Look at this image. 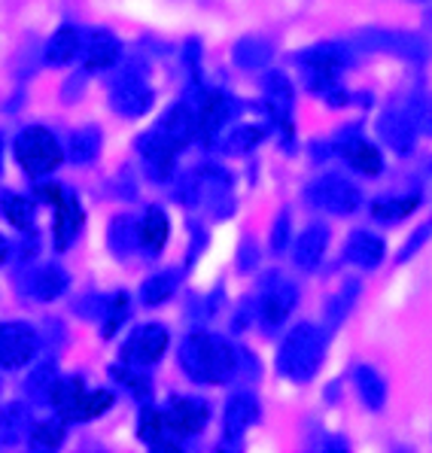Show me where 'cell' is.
Segmentation results:
<instances>
[{
    "instance_id": "1",
    "label": "cell",
    "mask_w": 432,
    "mask_h": 453,
    "mask_svg": "<svg viewBox=\"0 0 432 453\" xmlns=\"http://www.w3.org/2000/svg\"><path fill=\"white\" fill-rule=\"evenodd\" d=\"M180 365L195 383H226L238 372V353L213 334H189L180 347Z\"/></svg>"
},
{
    "instance_id": "2",
    "label": "cell",
    "mask_w": 432,
    "mask_h": 453,
    "mask_svg": "<svg viewBox=\"0 0 432 453\" xmlns=\"http://www.w3.org/2000/svg\"><path fill=\"white\" fill-rule=\"evenodd\" d=\"M323 357H326L323 329H317V326H311V323H302L287 334V341H283L281 350H277V372L296 383H305L320 372Z\"/></svg>"
},
{
    "instance_id": "3",
    "label": "cell",
    "mask_w": 432,
    "mask_h": 453,
    "mask_svg": "<svg viewBox=\"0 0 432 453\" xmlns=\"http://www.w3.org/2000/svg\"><path fill=\"white\" fill-rule=\"evenodd\" d=\"M16 158L27 171V177L40 180L61 165L65 152H61V143L55 141L52 131L40 128V125H31V128H25L22 134L16 137Z\"/></svg>"
},
{
    "instance_id": "4",
    "label": "cell",
    "mask_w": 432,
    "mask_h": 453,
    "mask_svg": "<svg viewBox=\"0 0 432 453\" xmlns=\"http://www.w3.org/2000/svg\"><path fill=\"white\" fill-rule=\"evenodd\" d=\"M168 341L171 334L165 326L158 323H146L141 329L131 332V338L125 341L122 347V362L125 365H152V362H158L165 357V350H168Z\"/></svg>"
},
{
    "instance_id": "5",
    "label": "cell",
    "mask_w": 432,
    "mask_h": 453,
    "mask_svg": "<svg viewBox=\"0 0 432 453\" xmlns=\"http://www.w3.org/2000/svg\"><path fill=\"white\" fill-rule=\"evenodd\" d=\"M311 201L317 207H323V211L336 213V216H347V213H357L359 211L362 195H359L357 186L351 183V180L329 173V177H323L320 183H313Z\"/></svg>"
},
{
    "instance_id": "6",
    "label": "cell",
    "mask_w": 432,
    "mask_h": 453,
    "mask_svg": "<svg viewBox=\"0 0 432 453\" xmlns=\"http://www.w3.org/2000/svg\"><path fill=\"white\" fill-rule=\"evenodd\" d=\"M37 353V332L27 323L0 326V368H22Z\"/></svg>"
},
{
    "instance_id": "7",
    "label": "cell",
    "mask_w": 432,
    "mask_h": 453,
    "mask_svg": "<svg viewBox=\"0 0 432 453\" xmlns=\"http://www.w3.org/2000/svg\"><path fill=\"white\" fill-rule=\"evenodd\" d=\"M165 426H171L177 435H198L211 420V405L195 395H177L171 399L168 411H165Z\"/></svg>"
},
{
    "instance_id": "8",
    "label": "cell",
    "mask_w": 432,
    "mask_h": 453,
    "mask_svg": "<svg viewBox=\"0 0 432 453\" xmlns=\"http://www.w3.org/2000/svg\"><path fill=\"white\" fill-rule=\"evenodd\" d=\"M152 101H156L152 88L146 86L141 76H125V80H120V86L113 88V95H110V107H113L116 113L128 116V119L150 113Z\"/></svg>"
},
{
    "instance_id": "9",
    "label": "cell",
    "mask_w": 432,
    "mask_h": 453,
    "mask_svg": "<svg viewBox=\"0 0 432 453\" xmlns=\"http://www.w3.org/2000/svg\"><path fill=\"white\" fill-rule=\"evenodd\" d=\"M52 204H55V247L67 250L76 241V234H80L86 213H82L76 195L67 189H61V195L52 201Z\"/></svg>"
},
{
    "instance_id": "10",
    "label": "cell",
    "mask_w": 432,
    "mask_h": 453,
    "mask_svg": "<svg viewBox=\"0 0 432 453\" xmlns=\"http://www.w3.org/2000/svg\"><path fill=\"white\" fill-rule=\"evenodd\" d=\"M296 302H298V292L287 280L265 289L262 304H259V319H262L265 329H281L292 313V308H296Z\"/></svg>"
},
{
    "instance_id": "11",
    "label": "cell",
    "mask_w": 432,
    "mask_h": 453,
    "mask_svg": "<svg viewBox=\"0 0 432 453\" xmlns=\"http://www.w3.org/2000/svg\"><path fill=\"white\" fill-rule=\"evenodd\" d=\"M141 156L150 162V171H152V177L156 180H165V177H171V171H174V158H177V152H180V146L171 141V137H165L162 131H150V134H143L141 137Z\"/></svg>"
},
{
    "instance_id": "12",
    "label": "cell",
    "mask_w": 432,
    "mask_h": 453,
    "mask_svg": "<svg viewBox=\"0 0 432 453\" xmlns=\"http://www.w3.org/2000/svg\"><path fill=\"white\" fill-rule=\"evenodd\" d=\"M259 402L250 393H235L226 405V441L238 444L253 423H259Z\"/></svg>"
},
{
    "instance_id": "13",
    "label": "cell",
    "mask_w": 432,
    "mask_h": 453,
    "mask_svg": "<svg viewBox=\"0 0 432 453\" xmlns=\"http://www.w3.org/2000/svg\"><path fill=\"white\" fill-rule=\"evenodd\" d=\"M292 104H296V97H292V86H289L287 76L268 73V80H265V110H268L271 119L287 131H289Z\"/></svg>"
},
{
    "instance_id": "14",
    "label": "cell",
    "mask_w": 432,
    "mask_h": 453,
    "mask_svg": "<svg viewBox=\"0 0 432 453\" xmlns=\"http://www.w3.org/2000/svg\"><path fill=\"white\" fill-rule=\"evenodd\" d=\"M378 131H381V137H384V143L393 146L399 156H405V152L414 150L417 128H414V119H411V113H402V110H390V113L381 116Z\"/></svg>"
},
{
    "instance_id": "15",
    "label": "cell",
    "mask_w": 432,
    "mask_h": 453,
    "mask_svg": "<svg viewBox=\"0 0 432 453\" xmlns=\"http://www.w3.org/2000/svg\"><path fill=\"white\" fill-rule=\"evenodd\" d=\"M338 152L344 156V162L353 167V171L366 173V177H378L381 167H384V158H381L378 146H372L368 141H362L357 134H347L341 141Z\"/></svg>"
},
{
    "instance_id": "16",
    "label": "cell",
    "mask_w": 432,
    "mask_h": 453,
    "mask_svg": "<svg viewBox=\"0 0 432 453\" xmlns=\"http://www.w3.org/2000/svg\"><path fill=\"white\" fill-rule=\"evenodd\" d=\"M80 52L86 58V71H107V67H113L120 61L122 46L110 31H95L89 34L86 46H80Z\"/></svg>"
},
{
    "instance_id": "17",
    "label": "cell",
    "mask_w": 432,
    "mask_h": 453,
    "mask_svg": "<svg viewBox=\"0 0 432 453\" xmlns=\"http://www.w3.org/2000/svg\"><path fill=\"white\" fill-rule=\"evenodd\" d=\"M168 234H171V222H168V213L162 207H150L143 213L141 226H137V241L141 247L146 250L150 256H158L168 243Z\"/></svg>"
},
{
    "instance_id": "18",
    "label": "cell",
    "mask_w": 432,
    "mask_h": 453,
    "mask_svg": "<svg viewBox=\"0 0 432 453\" xmlns=\"http://www.w3.org/2000/svg\"><path fill=\"white\" fill-rule=\"evenodd\" d=\"M351 61L344 46H336V43H320V46H311L298 55V65L305 71H329V73H341Z\"/></svg>"
},
{
    "instance_id": "19",
    "label": "cell",
    "mask_w": 432,
    "mask_h": 453,
    "mask_svg": "<svg viewBox=\"0 0 432 453\" xmlns=\"http://www.w3.org/2000/svg\"><path fill=\"white\" fill-rule=\"evenodd\" d=\"M232 113H235L232 97L222 95V92H211V95L204 97V104H201V113L195 116V119H198L201 134L211 141V137H216V131H220L222 125L228 122V116H232Z\"/></svg>"
},
{
    "instance_id": "20",
    "label": "cell",
    "mask_w": 432,
    "mask_h": 453,
    "mask_svg": "<svg viewBox=\"0 0 432 453\" xmlns=\"http://www.w3.org/2000/svg\"><path fill=\"white\" fill-rule=\"evenodd\" d=\"M158 131H162L165 137H171V141L183 150V146L195 137V131H198V119H195V113L186 107V104H174L168 113L162 116Z\"/></svg>"
},
{
    "instance_id": "21",
    "label": "cell",
    "mask_w": 432,
    "mask_h": 453,
    "mask_svg": "<svg viewBox=\"0 0 432 453\" xmlns=\"http://www.w3.org/2000/svg\"><path fill=\"white\" fill-rule=\"evenodd\" d=\"M347 259L359 268H378L384 262V241L372 232H353L347 238Z\"/></svg>"
},
{
    "instance_id": "22",
    "label": "cell",
    "mask_w": 432,
    "mask_h": 453,
    "mask_svg": "<svg viewBox=\"0 0 432 453\" xmlns=\"http://www.w3.org/2000/svg\"><path fill=\"white\" fill-rule=\"evenodd\" d=\"M80 55V34L73 27H58V31L49 37V43L43 49V61L49 67H65Z\"/></svg>"
},
{
    "instance_id": "23",
    "label": "cell",
    "mask_w": 432,
    "mask_h": 453,
    "mask_svg": "<svg viewBox=\"0 0 432 453\" xmlns=\"http://www.w3.org/2000/svg\"><path fill=\"white\" fill-rule=\"evenodd\" d=\"M326 247H329V228L326 226L305 228L302 238L296 241V262L302 265V268H317Z\"/></svg>"
},
{
    "instance_id": "24",
    "label": "cell",
    "mask_w": 432,
    "mask_h": 453,
    "mask_svg": "<svg viewBox=\"0 0 432 453\" xmlns=\"http://www.w3.org/2000/svg\"><path fill=\"white\" fill-rule=\"evenodd\" d=\"M65 289H67V274L58 265H43L31 280V292L40 302H55Z\"/></svg>"
},
{
    "instance_id": "25",
    "label": "cell",
    "mask_w": 432,
    "mask_h": 453,
    "mask_svg": "<svg viewBox=\"0 0 432 453\" xmlns=\"http://www.w3.org/2000/svg\"><path fill=\"white\" fill-rule=\"evenodd\" d=\"M82 393H86L82 378H55L52 389H49V402L58 408L61 420H67V414L76 408V402L82 399Z\"/></svg>"
},
{
    "instance_id": "26",
    "label": "cell",
    "mask_w": 432,
    "mask_h": 453,
    "mask_svg": "<svg viewBox=\"0 0 432 453\" xmlns=\"http://www.w3.org/2000/svg\"><path fill=\"white\" fill-rule=\"evenodd\" d=\"M27 429H31V417H27L25 405L12 402V405H6L0 411V444L19 441V438L27 435Z\"/></svg>"
},
{
    "instance_id": "27",
    "label": "cell",
    "mask_w": 432,
    "mask_h": 453,
    "mask_svg": "<svg viewBox=\"0 0 432 453\" xmlns=\"http://www.w3.org/2000/svg\"><path fill=\"white\" fill-rule=\"evenodd\" d=\"M97 152H101V131H97V128L73 131L71 141H67V158H71L73 165L95 162Z\"/></svg>"
},
{
    "instance_id": "28",
    "label": "cell",
    "mask_w": 432,
    "mask_h": 453,
    "mask_svg": "<svg viewBox=\"0 0 432 453\" xmlns=\"http://www.w3.org/2000/svg\"><path fill=\"white\" fill-rule=\"evenodd\" d=\"M357 387H359V395L372 411H381L387 402V383L374 372L372 365H359L357 368Z\"/></svg>"
},
{
    "instance_id": "29",
    "label": "cell",
    "mask_w": 432,
    "mask_h": 453,
    "mask_svg": "<svg viewBox=\"0 0 432 453\" xmlns=\"http://www.w3.org/2000/svg\"><path fill=\"white\" fill-rule=\"evenodd\" d=\"M110 405H113V393H110V389H92V393H82V399L76 402V408L67 414V423L95 420V417H101Z\"/></svg>"
},
{
    "instance_id": "30",
    "label": "cell",
    "mask_w": 432,
    "mask_h": 453,
    "mask_svg": "<svg viewBox=\"0 0 432 453\" xmlns=\"http://www.w3.org/2000/svg\"><path fill=\"white\" fill-rule=\"evenodd\" d=\"M235 61L247 71H259L271 61V46L259 37H243L235 43Z\"/></svg>"
},
{
    "instance_id": "31",
    "label": "cell",
    "mask_w": 432,
    "mask_h": 453,
    "mask_svg": "<svg viewBox=\"0 0 432 453\" xmlns=\"http://www.w3.org/2000/svg\"><path fill=\"white\" fill-rule=\"evenodd\" d=\"M417 207H420V198H417V195H411V198H384L372 207V216L378 222L393 226V222H399V219H408Z\"/></svg>"
},
{
    "instance_id": "32",
    "label": "cell",
    "mask_w": 432,
    "mask_h": 453,
    "mask_svg": "<svg viewBox=\"0 0 432 453\" xmlns=\"http://www.w3.org/2000/svg\"><path fill=\"white\" fill-rule=\"evenodd\" d=\"M0 211H4L6 222H10V226H16L19 232L31 228V222H34V201L31 198H25V195L6 192L4 201H0Z\"/></svg>"
},
{
    "instance_id": "33",
    "label": "cell",
    "mask_w": 432,
    "mask_h": 453,
    "mask_svg": "<svg viewBox=\"0 0 432 453\" xmlns=\"http://www.w3.org/2000/svg\"><path fill=\"white\" fill-rule=\"evenodd\" d=\"M110 378H113L120 387L128 389L131 395H137V399H150V393H152V383L146 374H141V368L137 365H113L110 368Z\"/></svg>"
},
{
    "instance_id": "34",
    "label": "cell",
    "mask_w": 432,
    "mask_h": 453,
    "mask_svg": "<svg viewBox=\"0 0 432 453\" xmlns=\"http://www.w3.org/2000/svg\"><path fill=\"white\" fill-rule=\"evenodd\" d=\"M174 289H177V274H156L150 277V280L141 287V302L146 308H156V304H165L168 298L174 296Z\"/></svg>"
},
{
    "instance_id": "35",
    "label": "cell",
    "mask_w": 432,
    "mask_h": 453,
    "mask_svg": "<svg viewBox=\"0 0 432 453\" xmlns=\"http://www.w3.org/2000/svg\"><path fill=\"white\" fill-rule=\"evenodd\" d=\"M162 435H165V417L156 408H143L137 417V438L150 448H162Z\"/></svg>"
},
{
    "instance_id": "36",
    "label": "cell",
    "mask_w": 432,
    "mask_h": 453,
    "mask_svg": "<svg viewBox=\"0 0 432 453\" xmlns=\"http://www.w3.org/2000/svg\"><path fill=\"white\" fill-rule=\"evenodd\" d=\"M65 441V420H43L31 429V448L34 450H55Z\"/></svg>"
},
{
    "instance_id": "37",
    "label": "cell",
    "mask_w": 432,
    "mask_h": 453,
    "mask_svg": "<svg viewBox=\"0 0 432 453\" xmlns=\"http://www.w3.org/2000/svg\"><path fill=\"white\" fill-rule=\"evenodd\" d=\"M135 241H137L135 222H131L128 216H120V219H116L113 226H110V247H113V253L125 256L131 247H135Z\"/></svg>"
},
{
    "instance_id": "38",
    "label": "cell",
    "mask_w": 432,
    "mask_h": 453,
    "mask_svg": "<svg viewBox=\"0 0 432 453\" xmlns=\"http://www.w3.org/2000/svg\"><path fill=\"white\" fill-rule=\"evenodd\" d=\"M125 317H128V296L120 292L116 298H110L107 311H104V338H113L116 329L125 323Z\"/></svg>"
},
{
    "instance_id": "39",
    "label": "cell",
    "mask_w": 432,
    "mask_h": 453,
    "mask_svg": "<svg viewBox=\"0 0 432 453\" xmlns=\"http://www.w3.org/2000/svg\"><path fill=\"white\" fill-rule=\"evenodd\" d=\"M357 296H359V283H357V280H351V283H347V287L341 289L338 296H336V302L329 304V319H332V323L338 326L341 319L347 317V311L353 308V302H357Z\"/></svg>"
},
{
    "instance_id": "40",
    "label": "cell",
    "mask_w": 432,
    "mask_h": 453,
    "mask_svg": "<svg viewBox=\"0 0 432 453\" xmlns=\"http://www.w3.org/2000/svg\"><path fill=\"white\" fill-rule=\"evenodd\" d=\"M262 141V131L253 128V125H241V128H235L232 134H228V152H250L256 143Z\"/></svg>"
},
{
    "instance_id": "41",
    "label": "cell",
    "mask_w": 432,
    "mask_h": 453,
    "mask_svg": "<svg viewBox=\"0 0 432 453\" xmlns=\"http://www.w3.org/2000/svg\"><path fill=\"white\" fill-rule=\"evenodd\" d=\"M52 383H55V365H52V362H46L43 368H37V372L31 374L27 389H31L34 399H46L49 402V389H52Z\"/></svg>"
},
{
    "instance_id": "42",
    "label": "cell",
    "mask_w": 432,
    "mask_h": 453,
    "mask_svg": "<svg viewBox=\"0 0 432 453\" xmlns=\"http://www.w3.org/2000/svg\"><path fill=\"white\" fill-rule=\"evenodd\" d=\"M287 241H289V216L281 213V216H277V222H274V232H271V250H274V253H281V250L287 247Z\"/></svg>"
},
{
    "instance_id": "43",
    "label": "cell",
    "mask_w": 432,
    "mask_h": 453,
    "mask_svg": "<svg viewBox=\"0 0 432 453\" xmlns=\"http://www.w3.org/2000/svg\"><path fill=\"white\" fill-rule=\"evenodd\" d=\"M427 234H429V226H423V228H420V232H417V234H414V238H411V243H408V247H405V250H402V253H399V262H405V259H411V256H414V253H417V250H420V243H423V241H427Z\"/></svg>"
},
{
    "instance_id": "44",
    "label": "cell",
    "mask_w": 432,
    "mask_h": 453,
    "mask_svg": "<svg viewBox=\"0 0 432 453\" xmlns=\"http://www.w3.org/2000/svg\"><path fill=\"white\" fill-rule=\"evenodd\" d=\"M6 253H10V243H6V238L0 234V265L6 262Z\"/></svg>"
}]
</instances>
